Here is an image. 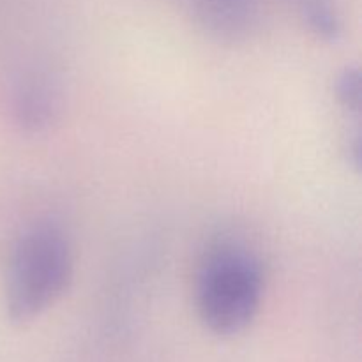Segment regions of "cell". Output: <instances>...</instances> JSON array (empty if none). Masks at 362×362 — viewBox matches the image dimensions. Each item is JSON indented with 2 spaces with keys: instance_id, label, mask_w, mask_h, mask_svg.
<instances>
[{
  "instance_id": "1",
  "label": "cell",
  "mask_w": 362,
  "mask_h": 362,
  "mask_svg": "<svg viewBox=\"0 0 362 362\" xmlns=\"http://www.w3.org/2000/svg\"><path fill=\"white\" fill-rule=\"evenodd\" d=\"M73 250L62 228L37 223L14 243L6 278V310L13 324L35 320L52 308L73 279Z\"/></svg>"
},
{
  "instance_id": "2",
  "label": "cell",
  "mask_w": 362,
  "mask_h": 362,
  "mask_svg": "<svg viewBox=\"0 0 362 362\" xmlns=\"http://www.w3.org/2000/svg\"><path fill=\"white\" fill-rule=\"evenodd\" d=\"M264 296V271L253 251L237 243L214 244L197 276L202 324L218 336H235L251 325Z\"/></svg>"
},
{
  "instance_id": "3",
  "label": "cell",
  "mask_w": 362,
  "mask_h": 362,
  "mask_svg": "<svg viewBox=\"0 0 362 362\" xmlns=\"http://www.w3.org/2000/svg\"><path fill=\"white\" fill-rule=\"evenodd\" d=\"M14 120L28 133L48 129L60 113V90L55 80L41 71L23 73L11 90Z\"/></svg>"
},
{
  "instance_id": "4",
  "label": "cell",
  "mask_w": 362,
  "mask_h": 362,
  "mask_svg": "<svg viewBox=\"0 0 362 362\" xmlns=\"http://www.w3.org/2000/svg\"><path fill=\"white\" fill-rule=\"evenodd\" d=\"M198 23L218 39L246 37L257 20L255 0H187Z\"/></svg>"
},
{
  "instance_id": "5",
  "label": "cell",
  "mask_w": 362,
  "mask_h": 362,
  "mask_svg": "<svg viewBox=\"0 0 362 362\" xmlns=\"http://www.w3.org/2000/svg\"><path fill=\"white\" fill-rule=\"evenodd\" d=\"M299 11L304 23L317 37L324 41H336L339 37L341 25L331 0H299Z\"/></svg>"
},
{
  "instance_id": "6",
  "label": "cell",
  "mask_w": 362,
  "mask_h": 362,
  "mask_svg": "<svg viewBox=\"0 0 362 362\" xmlns=\"http://www.w3.org/2000/svg\"><path fill=\"white\" fill-rule=\"evenodd\" d=\"M334 92L338 103L346 110V112L359 115L362 88L361 73L357 67H345V69L339 73V76L336 78Z\"/></svg>"
}]
</instances>
